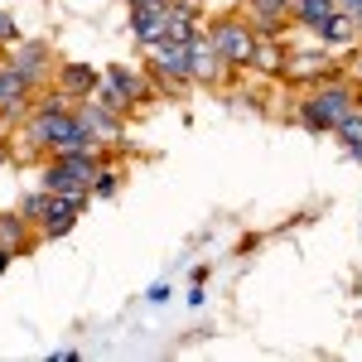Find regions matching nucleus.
I'll return each mask as SVG.
<instances>
[{"label":"nucleus","instance_id":"obj_13","mask_svg":"<svg viewBox=\"0 0 362 362\" xmlns=\"http://www.w3.org/2000/svg\"><path fill=\"white\" fill-rule=\"evenodd\" d=\"M251 63H256V68H266V73H276V68L285 63V58H280V49H276V44H256Z\"/></svg>","mask_w":362,"mask_h":362},{"label":"nucleus","instance_id":"obj_18","mask_svg":"<svg viewBox=\"0 0 362 362\" xmlns=\"http://www.w3.org/2000/svg\"><path fill=\"white\" fill-rule=\"evenodd\" d=\"M334 10H343V15H353V20H358V15H362V0H334Z\"/></svg>","mask_w":362,"mask_h":362},{"label":"nucleus","instance_id":"obj_1","mask_svg":"<svg viewBox=\"0 0 362 362\" xmlns=\"http://www.w3.org/2000/svg\"><path fill=\"white\" fill-rule=\"evenodd\" d=\"M353 112H358V97L348 87H319L305 107H300V121H305L309 131H338Z\"/></svg>","mask_w":362,"mask_h":362},{"label":"nucleus","instance_id":"obj_15","mask_svg":"<svg viewBox=\"0 0 362 362\" xmlns=\"http://www.w3.org/2000/svg\"><path fill=\"white\" fill-rule=\"evenodd\" d=\"M49 203H54L49 189H44V194H34V198H25V218H49Z\"/></svg>","mask_w":362,"mask_h":362},{"label":"nucleus","instance_id":"obj_21","mask_svg":"<svg viewBox=\"0 0 362 362\" xmlns=\"http://www.w3.org/2000/svg\"><path fill=\"white\" fill-rule=\"evenodd\" d=\"M271 5H280V10H285V5H295V0H271Z\"/></svg>","mask_w":362,"mask_h":362},{"label":"nucleus","instance_id":"obj_10","mask_svg":"<svg viewBox=\"0 0 362 362\" xmlns=\"http://www.w3.org/2000/svg\"><path fill=\"white\" fill-rule=\"evenodd\" d=\"M63 87H68V92H92V87H97V73L83 68V63H68V68H63Z\"/></svg>","mask_w":362,"mask_h":362},{"label":"nucleus","instance_id":"obj_5","mask_svg":"<svg viewBox=\"0 0 362 362\" xmlns=\"http://www.w3.org/2000/svg\"><path fill=\"white\" fill-rule=\"evenodd\" d=\"M155 49V68L169 73V78H189V44L184 39H160V44H150Z\"/></svg>","mask_w":362,"mask_h":362},{"label":"nucleus","instance_id":"obj_4","mask_svg":"<svg viewBox=\"0 0 362 362\" xmlns=\"http://www.w3.org/2000/svg\"><path fill=\"white\" fill-rule=\"evenodd\" d=\"M87 102H92V97H87ZM78 121L87 126V136H92V140H121V121H116V112H112V107H102V102L83 107Z\"/></svg>","mask_w":362,"mask_h":362},{"label":"nucleus","instance_id":"obj_11","mask_svg":"<svg viewBox=\"0 0 362 362\" xmlns=\"http://www.w3.org/2000/svg\"><path fill=\"white\" fill-rule=\"evenodd\" d=\"M338 136H343V145H348V155H353V160H362V116L358 112L338 126Z\"/></svg>","mask_w":362,"mask_h":362},{"label":"nucleus","instance_id":"obj_3","mask_svg":"<svg viewBox=\"0 0 362 362\" xmlns=\"http://www.w3.org/2000/svg\"><path fill=\"white\" fill-rule=\"evenodd\" d=\"M213 49L223 54V63L232 68H247L251 54H256V34L247 25H237V20H223V25L213 29Z\"/></svg>","mask_w":362,"mask_h":362},{"label":"nucleus","instance_id":"obj_12","mask_svg":"<svg viewBox=\"0 0 362 362\" xmlns=\"http://www.w3.org/2000/svg\"><path fill=\"white\" fill-rule=\"evenodd\" d=\"M0 247H25V218H15V213H10V218H0Z\"/></svg>","mask_w":362,"mask_h":362},{"label":"nucleus","instance_id":"obj_24","mask_svg":"<svg viewBox=\"0 0 362 362\" xmlns=\"http://www.w3.org/2000/svg\"><path fill=\"white\" fill-rule=\"evenodd\" d=\"M358 73H362V63H358Z\"/></svg>","mask_w":362,"mask_h":362},{"label":"nucleus","instance_id":"obj_9","mask_svg":"<svg viewBox=\"0 0 362 362\" xmlns=\"http://www.w3.org/2000/svg\"><path fill=\"white\" fill-rule=\"evenodd\" d=\"M15 68L25 73L29 83H34V78L44 73V44H29V49H20V54H15Z\"/></svg>","mask_w":362,"mask_h":362},{"label":"nucleus","instance_id":"obj_14","mask_svg":"<svg viewBox=\"0 0 362 362\" xmlns=\"http://www.w3.org/2000/svg\"><path fill=\"white\" fill-rule=\"evenodd\" d=\"M112 87L126 97V102H131V97H140V78H131L126 68H112Z\"/></svg>","mask_w":362,"mask_h":362},{"label":"nucleus","instance_id":"obj_20","mask_svg":"<svg viewBox=\"0 0 362 362\" xmlns=\"http://www.w3.org/2000/svg\"><path fill=\"white\" fill-rule=\"evenodd\" d=\"M10 256H15V251H10V247H0V271L10 266Z\"/></svg>","mask_w":362,"mask_h":362},{"label":"nucleus","instance_id":"obj_6","mask_svg":"<svg viewBox=\"0 0 362 362\" xmlns=\"http://www.w3.org/2000/svg\"><path fill=\"white\" fill-rule=\"evenodd\" d=\"M29 92V78L15 68V63H0V112H15Z\"/></svg>","mask_w":362,"mask_h":362},{"label":"nucleus","instance_id":"obj_16","mask_svg":"<svg viewBox=\"0 0 362 362\" xmlns=\"http://www.w3.org/2000/svg\"><path fill=\"white\" fill-rule=\"evenodd\" d=\"M136 15H155V10H174V0H131Z\"/></svg>","mask_w":362,"mask_h":362},{"label":"nucleus","instance_id":"obj_17","mask_svg":"<svg viewBox=\"0 0 362 362\" xmlns=\"http://www.w3.org/2000/svg\"><path fill=\"white\" fill-rule=\"evenodd\" d=\"M97 194H102V198L116 194V174H97Z\"/></svg>","mask_w":362,"mask_h":362},{"label":"nucleus","instance_id":"obj_7","mask_svg":"<svg viewBox=\"0 0 362 362\" xmlns=\"http://www.w3.org/2000/svg\"><path fill=\"white\" fill-rule=\"evenodd\" d=\"M314 34H324V39H329V44H348V39H353V15H329V20H319V25H314Z\"/></svg>","mask_w":362,"mask_h":362},{"label":"nucleus","instance_id":"obj_23","mask_svg":"<svg viewBox=\"0 0 362 362\" xmlns=\"http://www.w3.org/2000/svg\"><path fill=\"white\" fill-rule=\"evenodd\" d=\"M358 25H362V15H358Z\"/></svg>","mask_w":362,"mask_h":362},{"label":"nucleus","instance_id":"obj_22","mask_svg":"<svg viewBox=\"0 0 362 362\" xmlns=\"http://www.w3.org/2000/svg\"><path fill=\"white\" fill-rule=\"evenodd\" d=\"M0 165H5V145H0Z\"/></svg>","mask_w":362,"mask_h":362},{"label":"nucleus","instance_id":"obj_2","mask_svg":"<svg viewBox=\"0 0 362 362\" xmlns=\"http://www.w3.org/2000/svg\"><path fill=\"white\" fill-rule=\"evenodd\" d=\"M92 179H97V150L54 155V165L44 169V189H49V194H87Z\"/></svg>","mask_w":362,"mask_h":362},{"label":"nucleus","instance_id":"obj_19","mask_svg":"<svg viewBox=\"0 0 362 362\" xmlns=\"http://www.w3.org/2000/svg\"><path fill=\"white\" fill-rule=\"evenodd\" d=\"M0 39H15V20L10 15H0Z\"/></svg>","mask_w":362,"mask_h":362},{"label":"nucleus","instance_id":"obj_8","mask_svg":"<svg viewBox=\"0 0 362 362\" xmlns=\"http://www.w3.org/2000/svg\"><path fill=\"white\" fill-rule=\"evenodd\" d=\"M319 73H329V58H324V54H300V58H295V68H290V78H295V83L319 78Z\"/></svg>","mask_w":362,"mask_h":362}]
</instances>
